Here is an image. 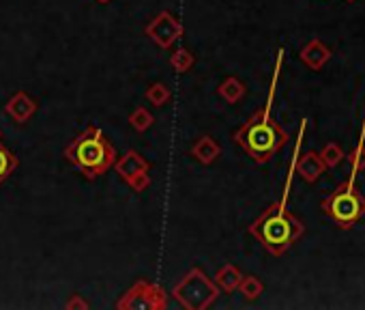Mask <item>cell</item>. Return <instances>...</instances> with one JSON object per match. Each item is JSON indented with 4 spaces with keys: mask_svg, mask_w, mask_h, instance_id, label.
Masks as SVG:
<instances>
[{
    "mask_svg": "<svg viewBox=\"0 0 365 310\" xmlns=\"http://www.w3.org/2000/svg\"><path fill=\"white\" fill-rule=\"evenodd\" d=\"M271 101H273V91L265 103V108L256 110L232 136V140L256 164L271 162L273 155L288 142V134L284 132V127L275 119H271Z\"/></svg>",
    "mask_w": 365,
    "mask_h": 310,
    "instance_id": "cell-1",
    "label": "cell"
},
{
    "mask_svg": "<svg viewBox=\"0 0 365 310\" xmlns=\"http://www.w3.org/2000/svg\"><path fill=\"white\" fill-rule=\"evenodd\" d=\"M247 231L251 237H256L263 243V248L269 254L282 256L305 233V224L286 209V196H284L282 200L271 202L267 209L247 226Z\"/></svg>",
    "mask_w": 365,
    "mask_h": 310,
    "instance_id": "cell-2",
    "label": "cell"
},
{
    "mask_svg": "<svg viewBox=\"0 0 365 310\" xmlns=\"http://www.w3.org/2000/svg\"><path fill=\"white\" fill-rule=\"evenodd\" d=\"M116 158L114 144L97 125H88L65 147V160L90 181L106 175L114 166Z\"/></svg>",
    "mask_w": 365,
    "mask_h": 310,
    "instance_id": "cell-3",
    "label": "cell"
},
{
    "mask_svg": "<svg viewBox=\"0 0 365 310\" xmlns=\"http://www.w3.org/2000/svg\"><path fill=\"white\" fill-rule=\"evenodd\" d=\"M321 207H323L325 216H329L337 224V229L348 231L365 216V196L357 190V185L350 177L348 181L340 183L335 188V192L323 200Z\"/></svg>",
    "mask_w": 365,
    "mask_h": 310,
    "instance_id": "cell-4",
    "label": "cell"
},
{
    "mask_svg": "<svg viewBox=\"0 0 365 310\" xmlns=\"http://www.w3.org/2000/svg\"><path fill=\"white\" fill-rule=\"evenodd\" d=\"M174 299L185 310H206L220 297V287L213 278H208L200 268H191L179 285L172 289Z\"/></svg>",
    "mask_w": 365,
    "mask_h": 310,
    "instance_id": "cell-5",
    "label": "cell"
},
{
    "mask_svg": "<svg viewBox=\"0 0 365 310\" xmlns=\"http://www.w3.org/2000/svg\"><path fill=\"white\" fill-rule=\"evenodd\" d=\"M116 308L119 310H166L168 293L160 285L140 280L116 302Z\"/></svg>",
    "mask_w": 365,
    "mask_h": 310,
    "instance_id": "cell-6",
    "label": "cell"
},
{
    "mask_svg": "<svg viewBox=\"0 0 365 310\" xmlns=\"http://www.w3.org/2000/svg\"><path fill=\"white\" fill-rule=\"evenodd\" d=\"M116 175L133 190V192H144L148 185H150V175H148V168H150V162L146 158L133 149H129L123 158H116L114 166Z\"/></svg>",
    "mask_w": 365,
    "mask_h": 310,
    "instance_id": "cell-7",
    "label": "cell"
},
{
    "mask_svg": "<svg viewBox=\"0 0 365 310\" xmlns=\"http://www.w3.org/2000/svg\"><path fill=\"white\" fill-rule=\"evenodd\" d=\"M144 33H146V37H148L155 45H157V47L170 50V47L174 45V41H179V39L183 37L185 26H183L181 20L174 18L170 11H162V13H157V16H155V18L146 24Z\"/></svg>",
    "mask_w": 365,
    "mask_h": 310,
    "instance_id": "cell-8",
    "label": "cell"
},
{
    "mask_svg": "<svg viewBox=\"0 0 365 310\" xmlns=\"http://www.w3.org/2000/svg\"><path fill=\"white\" fill-rule=\"evenodd\" d=\"M294 171H297V175L305 183H314V181H318L325 175L327 166H325V162L321 158V153H316V151H305L303 155H299V158H297Z\"/></svg>",
    "mask_w": 365,
    "mask_h": 310,
    "instance_id": "cell-9",
    "label": "cell"
},
{
    "mask_svg": "<svg viewBox=\"0 0 365 310\" xmlns=\"http://www.w3.org/2000/svg\"><path fill=\"white\" fill-rule=\"evenodd\" d=\"M37 101L26 93V91H18L7 103H5V113L20 125L28 123L32 119V115L37 113Z\"/></svg>",
    "mask_w": 365,
    "mask_h": 310,
    "instance_id": "cell-10",
    "label": "cell"
},
{
    "mask_svg": "<svg viewBox=\"0 0 365 310\" xmlns=\"http://www.w3.org/2000/svg\"><path fill=\"white\" fill-rule=\"evenodd\" d=\"M299 57H301V63L305 67H309L311 71H321L331 59V47L327 43H323L321 39H309L303 45Z\"/></svg>",
    "mask_w": 365,
    "mask_h": 310,
    "instance_id": "cell-11",
    "label": "cell"
},
{
    "mask_svg": "<svg viewBox=\"0 0 365 310\" xmlns=\"http://www.w3.org/2000/svg\"><path fill=\"white\" fill-rule=\"evenodd\" d=\"M220 155H222V147L211 136H200L193 142V147H191V158H196L202 166L213 164L220 158Z\"/></svg>",
    "mask_w": 365,
    "mask_h": 310,
    "instance_id": "cell-12",
    "label": "cell"
},
{
    "mask_svg": "<svg viewBox=\"0 0 365 310\" xmlns=\"http://www.w3.org/2000/svg\"><path fill=\"white\" fill-rule=\"evenodd\" d=\"M241 278H243L241 270H239L237 265L228 263V265L220 268V272L215 274V278H213V280H215V285L220 287V291H224V293H232V291H237V289H239Z\"/></svg>",
    "mask_w": 365,
    "mask_h": 310,
    "instance_id": "cell-13",
    "label": "cell"
},
{
    "mask_svg": "<svg viewBox=\"0 0 365 310\" xmlns=\"http://www.w3.org/2000/svg\"><path fill=\"white\" fill-rule=\"evenodd\" d=\"M217 95H220L226 103H239V101L245 97V84H243L239 78L230 76V78H226V80L220 84Z\"/></svg>",
    "mask_w": 365,
    "mask_h": 310,
    "instance_id": "cell-14",
    "label": "cell"
},
{
    "mask_svg": "<svg viewBox=\"0 0 365 310\" xmlns=\"http://www.w3.org/2000/svg\"><path fill=\"white\" fill-rule=\"evenodd\" d=\"M239 291H241V295L245 299L253 302V299H258L260 295L265 293V285H263V280L256 278V276H243L241 282H239Z\"/></svg>",
    "mask_w": 365,
    "mask_h": 310,
    "instance_id": "cell-15",
    "label": "cell"
},
{
    "mask_svg": "<svg viewBox=\"0 0 365 310\" xmlns=\"http://www.w3.org/2000/svg\"><path fill=\"white\" fill-rule=\"evenodd\" d=\"M18 166H20V160L7 147H3V142H0V183L7 181Z\"/></svg>",
    "mask_w": 365,
    "mask_h": 310,
    "instance_id": "cell-16",
    "label": "cell"
},
{
    "mask_svg": "<svg viewBox=\"0 0 365 310\" xmlns=\"http://www.w3.org/2000/svg\"><path fill=\"white\" fill-rule=\"evenodd\" d=\"M170 65H172V69L176 74H187L196 65V57L191 54L189 50L179 47V50H174V54L170 57Z\"/></svg>",
    "mask_w": 365,
    "mask_h": 310,
    "instance_id": "cell-17",
    "label": "cell"
},
{
    "mask_svg": "<svg viewBox=\"0 0 365 310\" xmlns=\"http://www.w3.org/2000/svg\"><path fill=\"white\" fill-rule=\"evenodd\" d=\"M321 158H323V162H325L327 168H337L344 162L346 155H344V149L337 142H327L325 149H323V153H321Z\"/></svg>",
    "mask_w": 365,
    "mask_h": 310,
    "instance_id": "cell-18",
    "label": "cell"
},
{
    "mask_svg": "<svg viewBox=\"0 0 365 310\" xmlns=\"http://www.w3.org/2000/svg\"><path fill=\"white\" fill-rule=\"evenodd\" d=\"M170 95H172L170 88L166 84H162V82H155V84H150L146 88V99L152 103V106H157V108H162L164 103H168Z\"/></svg>",
    "mask_w": 365,
    "mask_h": 310,
    "instance_id": "cell-19",
    "label": "cell"
},
{
    "mask_svg": "<svg viewBox=\"0 0 365 310\" xmlns=\"http://www.w3.org/2000/svg\"><path fill=\"white\" fill-rule=\"evenodd\" d=\"M127 121H129V125H131V127H133V130H136L138 134L146 132V130H148V127H150V125L155 123L152 115H150V113H148L146 108H142V106H140V108H136V110H133V113L129 115V119H127Z\"/></svg>",
    "mask_w": 365,
    "mask_h": 310,
    "instance_id": "cell-20",
    "label": "cell"
},
{
    "mask_svg": "<svg viewBox=\"0 0 365 310\" xmlns=\"http://www.w3.org/2000/svg\"><path fill=\"white\" fill-rule=\"evenodd\" d=\"M348 160H350V173H352V177L357 173H363L365 171V144H363V140H359V144L350 151Z\"/></svg>",
    "mask_w": 365,
    "mask_h": 310,
    "instance_id": "cell-21",
    "label": "cell"
},
{
    "mask_svg": "<svg viewBox=\"0 0 365 310\" xmlns=\"http://www.w3.org/2000/svg\"><path fill=\"white\" fill-rule=\"evenodd\" d=\"M65 308H71V310H76V308H80V310H86L88 308V302H84L80 295H71V299L65 304Z\"/></svg>",
    "mask_w": 365,
    "mask_h": 310,
    "instance_id": "cell-22",
    "label": "cell"
},
{
    "mask_svg": "<svg viewBox=\"0 0 365 310\" xmlns=\"http://www.w3.org/2000/svg\"><path fill=\"white\" fill-rule=\"evenodd\" d=\"M99 5H108V3H112V0H97Z\"/></svg>",
    "mask_w": 365,
    "mask_h": 310,
    "instance_id": "cell-23",
    "label": "cell"
},
{
    "mask_svg": "<svg viewBox=\"0 0 365 310\" xmlns=\"http://www.w3.org/2000/svg\"><path fill=\"white\" fill-rule=\"evenodd\" d=\"M0 142H3V132H0Z\"/></svg>",
    "mask_w": 365,
    "mask_h": 310,
    "instance_id": "cell-24",
    "label": "cell"
},
{
    "mask_svg": "<svg viewBox=\"0 0 365 310\" xmlns=\"http://www.w3.org/2000/svg\"><path fill=\"white\" fill-rule=\"evenodd\" d=\"M348 3H354V0H348Z\"/></svg>",
    "mask_w": 365,
    "mask_h": 310,
    "instance_id": "cell-25",
    "label": "cell"
}]
</instances>
